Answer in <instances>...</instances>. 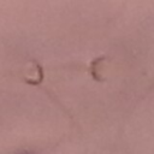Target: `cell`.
I'll return each instance as SVG.
<instances>
[{"instance_id": "obj_1", "label": "cell", "mask_w": 154, "mask_h": 154, "mask_svg": "<svg viewBox=\"0 0 154 154\" xmlns=\"http://www.w3.org/2000/svg\"><path fill=\"white\" fill-rule=\"evenodd\" d=\"M13 154H34V153H31V152H28V150H20V152L13 153Z\"/></svg>"}]
</instances>
